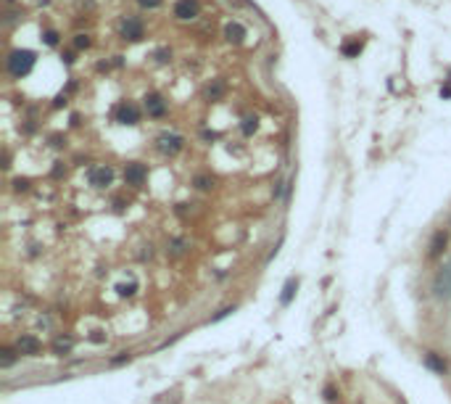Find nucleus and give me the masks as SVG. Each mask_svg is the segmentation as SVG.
Here are the masks:
<instances>
[{
  "label": "nucleus",
  "mask_w": 451,
  "mask_h": 404,
  "mask_svg": "<svg viewBox=\"0 0 451 404\" xmlns=\"http://www.w3.org/2000/svg\"><path fill=\"white\" fill-rule=\"evenodd\" d=\"M35 66V53L32 50H14L8 56V71L14 77H27Z\"/></svg>",
  "instance_id": "obj_1"
},
{
  "label": "nucleus",
  "mask_w": 451,
  "mask_h": 404,
  "mask_svg": "<svg viewBox=\"0 0 451 404\" xmlns=\"http://www.w3.org/2000/svg\"><path fill=\"white\" fill-rule=\"evenodd\" d=\"M114 116H116L119 125H137V122H140V108L129 101H122L119 106L114 108Z\"/></svg>",
  "instance_id": "obj_2"
},
{
  "label": "nucleus",
  "mask_w": 451,
  "mask_h": 404,
  "mask_svg": "<svg viewBox=\"0 0 451 404\" xmlns=\"http://www.w3.org/2000/svg\"><path fill=\"white\" fill-rule=\"evenodd\" d=\"M198 14H201L198 0H177V3H174V16H177L180 21H190V19H195Z\"/></svg>",
  "instance_id": "obj_3"
},
{
  "label": "nucleus",
  "mask_w": 451,
  "mask_h": 404,
  "mask_svg": "<svg viewBox=\"0 0 451 404\" xmlns=\"http://www.w3.org/2000/svg\"><path fill=\"white\" fill-rule=\"evenodd\" d=\"M87 180H90L93 188H106V185L114 182V169L111 167H93L90 174H87Z\"/></svg>",
  "instance_id": "obj_4"
},
{
  "label": "nucleus",
  "mask_w": 451,
  "mask_h": 404,
  "mask_svg": "<svg viewBox=\"0 0 451 404\" xmlns=\"http://www.w3.org/2000/svg\"><path fill=\"white\" fill-rule=\"evenodd\" d=\"M180 148H182V138H180V135H174V132H161L159 135V151L161 153L174 156Z\"/></svg>",
  "instance_id": "obj_5"
},
{
  "label": "nucleus",
  "mask_w": 451,
  "mask_h": 404,
  "mask_svg": "<svg viewBox=\"0 0 451 404\" xmlns=\"http://www.w3.org/2000/svg\"><path fill=\"white\" fill-rule=\"evenodd\" d=\"M145 177H148L145 164H137V161H132V164H127V169H124V180H127L129 185H143Z\"/></svg>",
  "instance_id": "obj_6"
},
{
  "label": "nucleus",
  "mask_w": 451,
  "mask_h": 404,
  "mask_svg": "<svg viewBox=\"0 0 451 404\" xmlns=\"http://www.w3.org/2000/svg\"><path fill=\"white\" fill-rule=\"evenodd\" d=\"M122 35H124V40H143V35H145V29H143V21L140 19H127V21L122 24Z\"/></svg>",
  "instance_id": "obj_7"
},
{
  "label": "nucleus",
  "mask_w": 451,
  "mask_h": 404,
  "mask_svg": "<svg viewBox=\"0 0 451 404\" xmlns=\"http://www.w3.org/2000/svg\"><path fill=\"white\" fill-rule=\"evenodd\" d=\"M16 351H19V354H24V357H37V354H40V341H37L35 336H19Z\"/></svg>",
  "instance_id": "obj_8"
},
{
  "label": "nucleus",
  "mask_w": 451,
  "mask_h": 404,
  "mask_svg": "<svg viewBox=\"0 0 451 404\" xmlns=\"http://www.w3.org/2000/svg\"><path fill=\"white\" fill-rule=\"evenodd\" d=\"M145 108H148L150 116H164V111H166V106H164V101H161L159 93H148L145 95Z\"/></svg>",
  "instance_id": "obj_9"
},
{
  "label": "nucleus",
  "mask_w": 451,
  "mask_h": 404,
  "mask_svg": "<svg viewBox=\"0 0 451 404\" xmlns=\"http://www.w3.org/2000/svg\"><path fill=\"white\" fill-rule=\"evenodd\" d=\"M225 37L230 43H235V45H240L243 43V37H246V29H243V24H238V21H230L225 27Z\"/></svg>",
  "instance_id": "obj_10"
},
{
  "label": "nucleus",
  "mask_w": 451,
  "mask_h": 404,
  "mask_svg": "<svg viewBox=\"0 0 451 404\" xmlns=\"http://www.w3.org/2000/svg\"><path fill=\"white\" fill-rule=\"evenodd\" d=\"M446 240H449V235L446 233H435V238H433V246H430V256H438V254L443 251V246H446Z\"/></svg>",
  "instance_id": "obj_11"
},
{
  "label": "nucleus",
  "mask_w": 451,
  "mask_h": 404,
  "mask_svg": "<svg viewBox=\"0 0 451 404\" xmlns=\"http://www.w3.org/2000/svg\"><path fill=\"white\" fill-rule=\"evenodd\" d=\"M296 288H298V283H296V280H287V283H285V288H283V296H280V301H283L285 307H287V304L293 301V293H296Z\"/></svg>",
  "instance_id": "obj_12"
},
{
  "label": "nucleus",
  "mask_w": 451,
  "mask_h": 404,
  "mask_svg": "<svg viewBox=\"0 0 451 404\" xmlns=\"http://www.w3.org/2000/svg\"><path fill=\"white\" fill-rule=\"evenodd\" d=\"M425 364H428V367L430 370H435V373H446V362H443V360H438V357L435 354H428V357H425Z\"/></svg>",
  "instance_id": "obj_13"
},
{
  "label": "nucleus",
  "mask_w": 451,
  "mask_h": 404,
  "mask_svg": "<svg viewBox=\"0 0 451 404\" xmlns=\"http://www.w3.org/2000/svg\"><path fill=\"white\" fill-rule=\"evenodd\" d=\"M53 351H56L58 357L69 354V351H71V341H69V338H56V343H53Z\"/></svg>",
  "instance_id": "obj_14"
},
{
  "label": "nucleus",
  "mask_w": 451,
  "mask_h": 404,
  "mask_svg": "<svg viewBox=\"0 0 451 404\" xmlns=\"http://www.w3.org/2000/svg\"><path fill=\"white\" fill-rule=\"evenodd\" d=\"M256 127H259V119H256V116H246L243 125H240L243 135H253V132H256Z\"/></svg>",
  "instance_id": "obj_15"
},
{
  "label": "nucleus",
  "mask_w": 451,
  "mask_h": 404,
  "mask_svg": "<svg viewBox=\"0 0 451 404\" xmlns=\"http://www.w3.org/2000/svg\"><path fill=\"white\" fill-rule=\"evenodd\" d=\"M135 291H137L135 283H119L116 285V293H119V296H132Z\"/></svg>",
  "instance_id": "obj_16"
},
{
  "label": "nucleus",
  "mask_w": 451,
  "mask_h": 404,
  "mask_svg": "<svg viewBox=\"0 0 451 404\" xmlns=\"http://www.w3.org/2000/svg\"><path fill=\"white\" fill-rule=\"evenodd\" d=\"M362 53V43H346L343 45V56H359Z\"/></svg>",
  "instance_id": "obj_17"
},
{
  "label": "nucleus",
  "mask_w": 451,
  "mask_h": 404,
  "mask_svg": "<svg viewBox=\"0 0 451 404\" xmlns=\"http://www.w3.org/2000/svg\"><path fill=\"white\" fill-rule=\"evenodd\" d=\"M211 185L214 182H211V177H206V174H198V177H195V188H201V191H208Z\"/></svg>",
  "instance_id": "obj_18"
},
{
  "label": "nucleus",
  "mask_w": 451,
  "mask_h": 404,
  "mask_svg": "<svg viewBox=\"0 0 451 404\" xmlns=\"http://www.w3.org/2000/svg\"><path fill=\"white\" fill-rule=\"evenodd\" d=\"M14 351L11 349H3V357H0V364H3V367H11V364H14Z\"/></svg>",
  "instance_id": "obj_19"
},
{
  "label": "nucleus",
  "mask_w": 451,
  "mask_h": 404,
  "mask_svg": "<svg viewBox=\"0 0 451 404\" xmlns=\"http://www.w3.org/2000/svg\"><path fill=\"white\" fill-rule=\"evenodd\" d=\"M74 45H77V48H90V35H82V32H80V35H77L74 37Z\"/></svg>",
  "instance_id": "obj_20"
},
{
  "label": "nucleus",
  "mask_w": 451,
  "mask_h": 404,
  "mask_svg": "<svg viewBox=\"0 0 451 404\" xmlns=\"http://www.w3.org/2000/svg\"><path fill=\"white\" fill-rule=\"evenodd\" d=\"M42 40H45V45H58V32L48 29V32L42 35Z\"/></svg>",
  "instance_id": "obj_21"
},
{
  "label": "nucleus",
  "mask_w": 451,
  "mask_h": 404,
  "mask_svg": "<svg viewBox=\"0 0 451 404\" xmlns=\"http://www.w3.org/2000/svg\"><path fill=\"white\" fill-rule=\"evenodd\" d=\"M137 3H140V8H159L164 0H137Z\"/></svg>",
  "instance_id": "obj_22"
},
{
  "label": "nucleus",
  "mask_w": 451,
  "mask_h": 404,
  "mask_svg": "<svg viewBox=\"0 0 451 404\" xmlns=\"http://www.w3.org/2000/svg\"><path fill=\"white\" fill-rule=\"evenodd\" d=\"M222 95V85H214V87H208V98H219Z\"/></svg>",
  "instance_id": "obj_23"
},
{
  "label": "nucleus",
  "mask_w": 451,
  "mask_h": 404,
  "mask_svg": "<svg viewBox=\"0 0 451 404\" xmlns=\"http://www.w3.org/2000/svg\"><path fill=\"white\" fill-rule=\"evenodd\" d=\"M29 188V180H16V191H27Z\"/></svg>",
  "instance_id": "obj_24"
},
{
  "label": "nucleus",
  "mask_w": 451,
  "mask_h": 404,
  "mask_svg": "<svg viewBox=\"0 0 451 404\" xmlns=\"http://www.w3.org/2000/svg\"><path fill=\"white\" fill-rule=\"evenodd\" d=\"M325 399H328V402H335V391H332L330 386L325 388Z\"/></svg>",
  "instance_id": "obj_25"
},
{
  "label": "nucleus",
  "mask_w": 451,
  "mask_h": 404,
  "mask_svg": "<svg viewBox=\"0 0 451 404\" xmlns=\"http://www.w3.org/2000/svg\"><path fill=\"white\" fill-rule=\"evenodd\" d=\"M169 56H172L169 50H159V53H156V58H159V61H169Z\"/></svg>",
  "instance_id": "obj_26"
},
{
  "label": "nucleus",
  "mask_w": 451,
  "mask_h": 404,
  "mask_svg": "<svg viewBox=\"0 0 451 404\" xmlns=\"http://www.w3.org/2000/svg\"><path fill=\"white\" fill-rule=\"evenodd\" d=\"M441 95L443 98H451V87H449V85H446V87H441Z\"/></svg>",
  "instance_id": "obj_27"
},
{
  "label": "nucleus",
  "mask_w": 451,
  "mask_h": 404,
  "mask_svg": "<svg viewBox=\"0 0 451 404\" xmlns=\"http://www.w3.org/2000/svg\"><path fill=\"white\" fill-rule=\"evenodd\" d=\"M238 3H246V0H238Z\"/></svg>",
  "instance_id": "obj_28"
}]
</instances>
